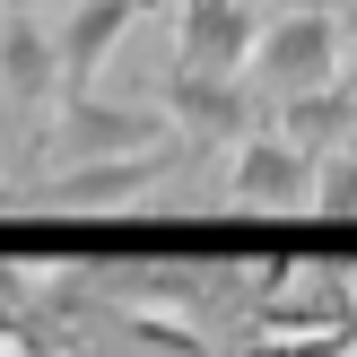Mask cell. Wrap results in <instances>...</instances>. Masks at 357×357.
Returning a JSON list of instances; mask_svg holds the SVG:
<instances>
[{
  "label": "cell",
  "instance_id": "obj_1",
  "mask_svg": "<svg viewBox=\"0 0 357 357\" xmlns=\"http://www.w3.org/2000/svg\"><path fill=\"white\" fill-rule=\"evenodd\" d=\"M174 149V122L166 114H139V105H96V96H61V114L44 122V166H105V157H149Z\"/></svg>",
  "mask_w": 357,
  "mask_h": 357
},
{
  "label": "cell",
  "instance_id": "obj_2",
  "mask_svg": "<svg viewBox=\"0 0 357 357\" xmlns=\"http://www.w3.org/2000/svg\"><path fill=\"white\" fill-rule=\"evenodd\" d=\"M349 52H340V17H314V9H271L261 26V52H253V87L279 105L314 96V87H340Z\"/></svg>",
  "mask_w": 357,
  "mask_h": 357
},
{
  "label": "cell",
  "instance_id": "obj_3",
  "mask_svg": "<svg viewBox=\"0 0 357 357\" xmlns=\"http://www.w3.org/2000/svg\"><path fill=\"white\" fill-rule=\"evenodd\" d=\"M261 26L253 0H174V70L192 79H244L261 52Z\"/></svg>",
  "mask_w": 357,
  "mask_h": 357
},
{
  "label": "cell",
  "instance_id": "obj_4",
  "mask_svg": "<svg viewBox=\"0 0 357 357\" xmlns=\"http://www.w3.org/2000/svg\"><path fill=\"white\" fill-rule=\"evenodd\" d=\"M0 96L17 114H52V96H70V70H61V35L26 9V0H0Z\"/></svg>",
  "mask_w": 357,
  "mask_h": 357
},
{
  "label": "cell",
  "instance_id": "obj_5",
  "mask_svg": "<svg viewBox=\"0 0 357 357\" xmlns=\"http://www.w3.org/2000/svg\"><path fill=\"white\" fill-rule=\"evenodd\" d=\"M314 166H323V157H305L288 131H253L236 149L227 192H236V209H253V218H288V209H314Z\"/></svg>",
  "mask_w": 357,
  "mask_h": 357
},
{
  "label": "cell",
  "instance_id": "obj_6",
  "mask_svg": "<svg viewBox=\"0 0 357 357\" xmlns=\"http://www.w3.org/2000/svg\"><path fill=\"white\" fill-rule=\"evenodd\" d=\"M157 0H79V9L61 17V70H70V96H87V79H96L105 61H114V44L131 35V17H149Z\"/></svg>",
  "mask_w": 357,
  "mask_h": 357
},
{
  "label": "cell",
  "instance_id": "obj_7",
  "mask_svg": "<svg viewBox=\"0 0 357 357\" xmlns=\"http://www.w3.org/2000/svg\"><path fill=\"white\" fill-rule=\"evenodd\" d=\"M157 174H174V149H149V157H105V166H70V174H52L35 201H44V209H122L139 183H157Z\"/></svg>",
  "mask_w": 357,
  "mask_h": 357
},
{
  "label": "cell",
  "instance_id": "obj_8",
  "mask_svg": "<svg viewBox=\"0 0 357 357\" xmlns=\"http://www.w3.org/2000/svg\"><path fill=\"white\" fill-rule=\"evenodd\" d=\"M166 122H183L192 139H236L244 122H253V105H244V79H192V70H166Z\"/></svg>",
  "mask_w": 357,
  "mask_h": 357
},
{
  "label": "cell",
  "instance_id": "obj_9",
  "mask_svg": "<svg viewBox=\"0 0 357 357\" xmlns=\"http://www.w3.org/2000/svg\"><path fill=\"white\" fill-rule=\"evenodd\" d=\"M279 131H288L305 157H340L357 139V96H349V87H314V96L279 105Z\"/></svg>",
  "mask_w": 357,
  "mask_h": 357
},
{
  "label": "cell",
  "instance_id": "obj_10",
  "mask_svg": "<svg viewBox=\"0 0 357 357\" xmlns=\"http://www.w3.org/2000/svg\"><path fill=\"white\" fill-rule=\"evenodd\" d=\"M314 218H357V149L314 166Z\"/></svg>",
  "mask_w": 357,
  "mask_h": 357
},
{
  "label": "cell",
  "instance_id": "obj_11",
  "mask_svg": "<svg viewBox=\"0 0 357 357\" xmlns=\"http://www.w3.org/2000/svg\"><path fill=\"white\" fill-rule=\"evenodd\" d=\"M279 9H314V17H340V0H279Z\"/></svg>",
  "mask_w": 357,
  "mask_h": 357
},
{
  "label": "cell",
  "instance_id": "obj_12",
  "mask_svg": "<svg viewBox=\"0 0 357 357\" xmlns=\"http://www.w3.org/2000/svg\"><path fill=\"white\" fill-rule=\"evenodd\" d=\"M340 87H349V96H357V52H349V70H340Z\"/></svg>",
  "mask_w": 357,
  "mask_h": 357
},
{
  "label": "cell",
  "instance_id": "obj_13",
  "mask_svg": "<svg viewBox=\"0 0 357 357\" xmlns=\"http://www.w3.org/2000/svg\"><path fill=\"white\" fill-rule=\"evenodd\" d=\"M0 105H9V96H0ZM0 149H9V122H0Z\"/></svg>",
  "mask_w": 357,
  "mask_h": 357
}]
</instances>
